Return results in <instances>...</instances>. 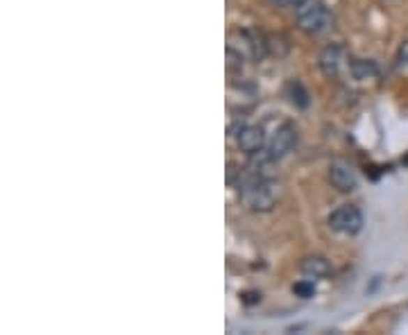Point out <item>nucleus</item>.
<instances>
[{
    "mask_svg": "<svg viewBox=\"0 0 408 335\" xmlns=\"http://www.w3.org/2000/svg\"><path fill=\"white\" fill-rule=\"evenodd\" d=\"M295 16L306 34H322L333 25V16L326 12L320 0H299L295 5Z\"/></svg>",
    "mask_w": 408,
    "mask_h": 335,
    "instance_id": "1",
    "label": "nucleus"
},
{
    "mask_svg": "<svg viewBox=\"0 0 408 335\" xmlns=\"http://www.w3.org/2000/svg\"><path fill=\"white\" fill-rule=\"evenodd\" d=\"M243 199L250 204L254 211H270L275 206V188H272L270 181H266L259 175H252L243 181Z\"/></svg>",
    "mask_w": 408,
    "mask_h": 335,
    "instance_id": "2",
    "label": "nucleus"
},
{
    "mask_svg": "<svg viewBox=\"0 0 408 335\" xmlns=\"http://www.w3.org/2000/svg\"><path fill=\"white\" fill-rule=\"evenodd\" d=\"M329 226L338 233L354 235L363 229V215L356 206H340L329 215Z\"/></svg>",
    "mask_w": 408,
    "mask_h": 335,
    "instance_id": "3",
    "label": "nucleus"
},
{
    "mask_svg": "<svg viewBox=\"0 0 408 335\" xmlns=\"http://www.w3.org/2000/svg\"><path fill=\"white\" fill-rule=\"evenodd\" d=\"M297 141V130L290 123L281 125L277 134L272 136V143H270V150H268V157L275 161V159H281L286 157V154L293 150V145Z\"/></svg>",
    "mask_w": 408,
    "mask_h": 335,
    "instance_id": "4",
    "label": "nucleus"
},
{
    "mask_svg": "<svg viewBox=\"0 0 408 335\" xmlns=\"http://www.w3.org/2000/svg\"><path fill=\"white\" fill-rule=\"evenodd\" d=\"M329 181H331L333 188L340 190V193H352V190L356 188V175H354V170L347 166V163H342V161L331 163Z\"/></svg>",
    "mask_w": 408,
    "mask_h": 335,
    "instance_id": "5",
    "label": "nucleus"
},
{
    "mask_svg": "<svg viewBox=\"0 0 408 335\" xmlns=\"http://www.w3.org/2000/svg\"><path fill=\"white\" fill-rule=\"evenodd\" d=\"M263 141H266V136H263V130L257 125H245L241 127L239 136H236V143H239V148L248 154H257L261 152L263 148Z\"/></svg>",
    "mask_w": 408,
    "mask_h": 335,
    "instance_id": "6",
    "label": "nucleus"
},
{
    "mask_svg": "<svg viewBox=\"0 0 408 335\" xmlns=\"http://www.w3.org/2000/svg\"><path fill=\"white\" fill-rule=\"evenodd\" d=\"M340 61H342V50L338 45H326L320 54V68L326 77H335L340 70Z\"/></svg>",
    "mask_w": 408,
    "mask_h": 335,
    "instance_id": "7",
    "label": "nucleus"
},
{
    "mask_svg": "<svg viewBox=\"0 0 408 335\" xmlns=\"http://www.w3.org/2000/svg\"><path fill=\"white\" fill-rule=\"evenodd\" d=\"M302 272L308 276H313V279H320V276L329 274V263H326L324 258H320V256H311V258H306L302 263Z\"/></svg>",
    "mask_w": 408,
    "mask_h": 335,
    "instance_id": "8",
    "label": "nucleus"
},
{
    "mask_svg": "<svg viewBox=\"0 0 408 335\" xmlns=\"http://www.w3.org/2000/svg\"><path fill=\"white\" fill-rule=\"evenodd\" d=\"M352 75L356 79H372L379 75V68L375 61L356 59V61H352Z\"/></svg>",
    "mask_w": 408,
    "mask_h": 335,
    "instance_id": "9",
    "label": "nucleus"
},
{
    "mask_svg": "<svg viewBox=\"0 0 408 335\" xmlns=\"http://www.w3.org/2000/svg\"><path fill=\"white\" fill-rule=\"evenodd\" d=\"M288 95H290V102L297 104V107H308V93L302 88L299 81H288Z\"/></svg>",
    "mask_w": 408,
    "mask_h": 335,
    "instance_id": "10",
    "label": "nucleus"
},
{
    "mask_svg": "<svg viewBox=\"0 0 408 335\" xmlns=\"http://www.w3.org/2000/svg\"><path fill=\"white\" fill-rule=\"evenodd\" d=\"M293 293L299 295V297H304V299H308V297H313L315 286H313V283H308V281H299V283L293 286Z\"/></svg>",
    "mask_w": 408,
    "mask_h": 335,
    "instance_id": "11",
    "label": "nucleus"
},
{
    "mask_svg": "<svg viewBox=\"0 0 408 335\" xmlns=\"http://www.w3.org/2000/svg\"><path fill=\"white\" fill-rule=\"evenodd\" d=\"M227 59H229L227 61V68L229 70H234L236 66H241V61H243V57L239 52H234V48H227Z\"/></svg>",
    "mask_w": 408,
    "mask_h": 335,
    "instance_id": "12",
    "label": "nucleus"
},
{
    "mask_svg": "<svg viewBox=\"0 0 408 335\" xmlns=\"http://www.w3.org/2000/svg\"><path fill=\"white\" fill-rule=\"evenodd\" d=\"M397 59L402 66H408V41L402 43V48H399V52H397Z\"/></svg>",
    "mask_w": 408,
    "mask_h": 335,
    "instance_id": "13",
    "label": "nucleus"
},
{
    "mask_svg": "<svg viewBox=\"0 0 408 335\" xmlns=\"http://www.w3.org/2000/svg\"><path fill=\"white\" fill-rule=\"evenodd\" d=\"M259 299H261V295H257V293H248V295L243 297V302H245V304H257Z\"/></svg>",
    "mask_w": 408,
    "mask_h": 335,
    "instance_id": "14",
    "label": "nucleus"
},
{
    "mask_svg": "<svg viewBox=\"0 0 408 335\" xmlns=\"http://www.w3.org/2000/svg\"><path fill=\"white\" fill-rule=\"evenodd\" d=\"M270 3H272V5H279V7H286V5H293V3L297 5L299 0H270Z\"/></svg>",
    "mask_w": 408,
    "mask_h": 335,
    "instance_id": "15",
    "label": "nucleus"
}]
</instances>
